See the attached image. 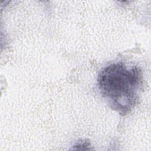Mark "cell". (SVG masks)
Here are the masks:
<instances>
[{"label":"cell","mask_w":151,"mask_h":151,"mask_svg":"<svg viewBox=\"0 0 151 151\" xmlns=\"http://www.w3.org/2000/svg\"><path fill=\"white\" fill-rule=\"evenodd\" d=\"M97 84L111 108L124 116L137 103L142 85V71L122 62L112 63L100 71Z\"/></svg>","instance_id":"cell-1"}]
</instances>
